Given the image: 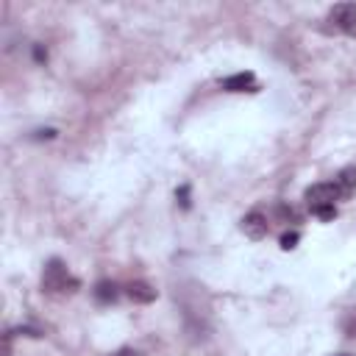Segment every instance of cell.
<instances>
[{"label":"cell","mask_w":356,"mask_h":356,"mask_svg":"<svg viewBox=\"0 0 356 356\" xmlns=\"http://www.w3.org/2000/svg\"><path fill=\"white\" fill-rule=\"evenodd\" d=\"M78 286H81V281L70 275V270H67V264L61 259H50L44 264V270H42V289L44 292H50V295H56V292H75Z\"/></svg>","instance_id":"cell-1"},{"label":"cell","mask_w":356,"mask_h":356,"mask_svg":"<svg viewBox=\"0 0 356 356\" xmlns=\"http://www.w3.org/2000/svg\"><path fill=\"white\" fill-rule=\"evenodd\" d=\"M337 200H342V197H339V189L334 181H323V184H314L306 189V203H309L312 214L325 209V206H334Z\"/></svg>","instance_id":"cell-2"},{"label":"cell","mask_w":356,"mask_h":356,"mask_svg":"<svg viewBox=\"0 0 356 356\" xmlns=\"http://www.w3.org/2000/svg\"><path fill=\"white\" fill-rule=\"evenodd\" d=\"M328 19L334 22L337 31H342L348 36H356V3H337L331 8Z\"/></svg>","instance_id":"cell-3"},{"label":"cell","mask_w":356,"mask_h":356,"mask_svg":"<svg viewBox=\"0 0 356 356\" xmlns=\"http://www.w3.org/2000/svg\"><path fill=\"white\" fill-rule=\"evenodd\" d=\"M242 231H245V236H250V239H264L267 231H270V222H267V217H264L261 211H248V214L242 217Z\"/></svg>","instance_id":"cell-4"},{"label":"cell","mask_w":356,"mask_h":356,"mask_svg":"<svg viewBox=\"0 0 356 356\" xmlns=\"http://www.w3.org/2000/svg\"><path fill=\"white\" fill-rule=\"evenodd\" d=\"M220 86H222L225 92H256V89H259V81H256L253 72H236V75L222 78Z\"/></svg>","instance_id":"cell-5"},{"label":"cell","mask_w":356,"mask_h":356,"mask_svg":"<svg viewBox=\"0 0 356 356\" xmlns=\"http://www.w3.org/2000/svg\"><path fill=\"white\" fill-rule=\"evenodd\" d=\"M125 295H128L134 303H153L159 292H156L147 281H131V284L125 286Z\"/></svg>","instance_id":"cell-6"},{"label":"cell","mask_w":356,"mask_h":356,"mask_svg":"<svg viewBox=\"0 0 356 356\" xmlns=\"http://www.w3.org/2000/svg\"><path fill=\"white\" fill-rule=\"evenodd\" d=\"M334 184H337V189H339V197L348 200V197L356 192V167H345V170H339L337 178H334Z\"/></svg>","instance_id":"cell-7"},{"label":"cell","mask_w":356,"mask_h":356,"mask_svg":"<svg viewBox=\"0 0 356 356\" xmlns=\"http://www.w3.org/2000/svg\"><path fill=\"white\" fill-rule=\"evenodd\" d=\"M117 295H120V289H117V284H114V281L103 278V281H97V284H95V298H97V303H114V300H117Z\"/></svg>","instance_id":"cell-8"},{"label":"cell","mask_w":356,"mask_h":356,"mask_svg":"<svg viewBox=\"0 0 356 356\" xmlns=\"http://www.w3.org/2000/svg\"><path fill=\"white\" fill-rule=\"evenodd\" d=\"M189 192H192V189H189V184H181V186H178V192H175V200L181 203V209H189V206H192V200H189Z\"/></svg>","instance_id":"cell-9"},{"label":"cell","mask_w":356,"mask_h":356,"mask_svg":"<svg viewBox=\"0 0 356 356\" xmlns=\"http://www.w3.org/2000/svg\"><path fill=\"white\" fill-rule=\"evenodd\" d=\"M298 239H300V234H298V231H289V234L281 236V248H284V250H292V248L298 245Z\"/></svg>","instance_id":"cell-10"},{"label":"cell","mask_w":356,"mask_h":356,"mask_svg":"<svg viewBox=\"0 0 356 356\" xmlns=\"http://www.w3.org/2000/svg\"><path fill=\"white\" fill-rule=\"evenodd\" d=\"M314 217H320V220H334V217H337V206H325V209L314 211Z\"/></svg>","instance_id":"cell-11"},{"label":"cell","mask_w":356,"mask_h":356,"mask_svg":"<svg viewBox=\"0 0 356 356\" xmlns=\"http://www.w3.org/2000/svg\"><path fill=\"white\" fill-rule=\"evenodd\" d=\"M33 58H36L39 64H44V61H47V50H44L42 44H33Z\"/></svg>","instance_id":"cell-12"},{"label":"cell","mask_w":356,"mask_h":356,"mask_svg":"<svg viewBox=\"0 0 356 356\" xmlns=\"http://www.w3.org/2000/svg\"><path fill=\"white\" fill-rule=\"evenodd\" d=\"M53 136H56V128H39L33 134V139H53Z\"/></svg>","instance_id":"cell-13"},{"label":"cell","mask_w":356,"mask_h":356,"mask_svg":"<svg viewBox=\"0 0 356 356\" xmlns=\"http://www.w3.org/2000/svg\"><path fill=\"white\" fill-rule=\"evenodd\" d=\"M278 214H281L284 220H298V214H295V209H286V206H278Z\"/></svg>","instance_id":"cell-14"},{"label":"cell","mask_w":356,"mask_h":356,"mask_svg":"<svg viewBox=\"0 0 356 356\" xmlns=\"http://www.w3.org/2000/svg\"><path fill=\"white\" fill-rule=\"evenodd\" d=\"M111 356H136V350H131V348H120V350L111 353Z\"/></svg>","instance_id":"cell-15"},{"label":"cell","mask_w":356,"mask_h":356,"mask_svg":"<svg viewBox=\"0 0 356 356\" xmlns=\"http://www.w3.org/2000/svg\"><path fill=\"white\" fill-rule=\"evenodd\" d=\"M342 356H345V353H342Z\"/></svg>","instance_id":"cell-16"}]
</instances>
